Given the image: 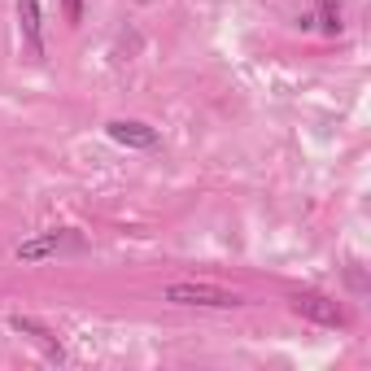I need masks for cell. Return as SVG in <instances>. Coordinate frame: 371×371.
Here are the masks:
<instances>
[{
  "label": "cell",
  "instance_id": "3",
  "mask_svg": "<svg viewBox=\"0 0 371 371\" xmlns=\"http://www.w3.org/2000/svg\"><path fill=\"white\" fill-rule=\"evenodd\" d=\"M292 315H302L310 323H323V328H345V310L332 297H323V292H297V297H292Z\"/></svg>",
  "mask_w": 371,
  "mask_h": 371
},
{
  "label": "cell",
  "instance_id": "5",
  "mask_svg": "<svg viewBox=\"0 0 371 371\" xmlns=\"http://www.w3.org/2000/svg\"><path fill=\"white\" fill-rule=\"evenodd\" d=\"M18 22H22V40L35 57H44V35H40V0H18Z\"/></svg>",
  "mask_w": 371,
  "mask_h": 371
},
{
  "label": "cell",
  "instance_id": "4",
  "mask_svg": "<svg viewBox=\"0 0 371 371\" xmlns=\"http://www.w3.org/2000/svg\"><path fill=\"white\" fill-rule=\"evenodd\" d=\"M105 131H109V140H119L127 149H153L158 144V131L149 123H135V119H114V123H105Z\"/></svg>",
  "mask_w": 371,
  "mask_h": 371
},
{
  "label": "cell",
  "instance_id": "2",
  "mask_svg": "<svg viewBox=\"0 0 371 371\" xmlns=\"http://www.w3.org/2000/svg\"><path fill=\"white\" fill-rule=\"evenodd\" d=\"M70 249H83V241L74 231H44V236H31L13 249L18 262H44V258H57V253H70Z\"/></svg>",
  "mask_w": 371,
  "mask_h": 371
},
{
  "label": "cell",
  "instance_id": "6",
  "mask_svg": "<svg viewBox=\"0 0 371 371\" xmlns=\"http://www.w3.org/2000/svg\"><path fill=\"white\" fill-rule=\"evenodd\" d=\"M9 328H13V332H22V337H35V341H40L57 363H62V345H57V337H53L44 323H35V319H27V315H13V319H9Z\"/></svg>",
  "mask_w": 371,
  "mask_h": 371
},
{
  "label": "cell",
  "instance_id": "1",
  "mask_svg": "<svg viewBox=\"0 0 371 371\" xmlns=\"http://www.w3.org/2000/svg\"><path fill=\"white\" fill-rule=\"evenodd\" d=\"M162 302H175V306H214V310L241 306L236 292L214 288V284H166V288H162Z\"/></svg>",
  "mask_w": 371,
  "mask_h": 371
},
{
  "label": "cell",
  "instance_id": "8",
  "mask_svg": "<svg viewBox=\"0 0 371 371\" xmlns=\"http://www.w3.org/2000/svg\"><path fill=\"white\" fill-rule=\"evenodd\" d=\"M62 9H66V22H70V27L83 22V0H62Z\"/></svg>",
  "mask_w": 371,
  "mask_h": 371
},
{
  "label": "cell",
  "instance_id": "7",
  "mask_svg": "<svg viewBox=\"0 0 371 371\" xmlns=\"http://www.w3.org/2000/svg\"><path fill=\"white\" fill-rule=\"evenodd\" d=\"M319 27L328 35H341V9H337V0H323V5H319Z\"/></svg>",
  "mask_w": 371,
  "mask_h": 371
}]
</instances>
